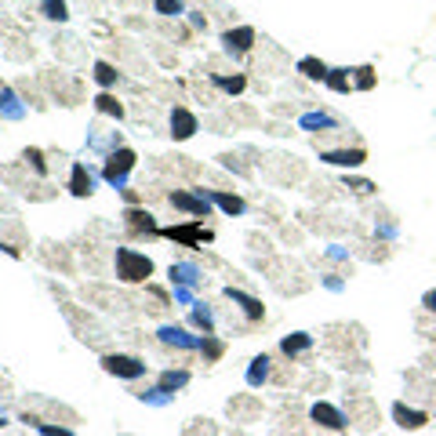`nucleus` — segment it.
<instances>
[{
	"instance_id": "39448f33",
	"label": "nucleus",
	"mask_w": 436,
	"mask_h": 436,
	"mask_svg": "<svg viewBox=\"0 0 436 436\" xmlns=\"http://www.w3.org/2000/svg\"><path fill=\"white\" fill-rule=\"evenodd\" d=\"M160 236H168L182 248H197L200 240H211V229H204L200 222H186V225H168V229H160Z\"/></svg>"
},
{
	"instance_id": "6ab92c4d",
	"label": "nucleus",
	"mask_w": 436,
	"mask_h": 436,
	"mask_svg": "<svg viewBox=\"0 0 436 436\" xmlns=\"http://www.w3.org/2000/svg\"><path fill=\"white\" fill-rule=\"evenodd\" d=\"M266 382H269V357L262 353V357H255L251 367H248V385L258 389V385H266Z\"/></svg>"
},
{
	"instance_id": "0eeeda50",
	"label": "nucleus",
	"mask_w": 436,
	"mask_h": 436,
	"mask_svg": "<svg viewBox=\"0 0 436 436\" xmlns=\"http://www.w3.org/2000/svg\"><path fill=\"white\" fill-rule=\"evenodd\" d=\"M200 131V120H197V113H189L186 106H175L171 109V138L175 142H186Z\"/></svg>"
},
{
	"instance_id": "bb28decb",
	"label": "nucleus",
	"mask_w": 436,
	"mask_h": 436,
	"mask_svg": "<svg viewBox=\"0 0 436 436\" xmlns=\"http://www.w3.org/2000/svg\"><path fill=\"white\" fill-rule=\"evenodd\" d=\"M95 80H99L102 88H113L117 84V70H113L109 62H95Z\"/></svg>"
},
{
	"instance_id": "4468645a",
	"label": "nucleus",
	"mask_w": 436,
	"mask_h": 436,
	"mask_svg": "<svg viewBox=\"0 0 436 436\" xmlns=\"http://www.w3.org/2000/svg\"><path fill=\"white\" fill-rule=\"evenodd\" d=\"M298 127H302V131H334L338 120L331 117V113H324V109H313V113H302V117H298Z\"/></svg>"
},
{
	"instance_id": "20e7f679",
	"label": "nucleus",
	"mask_w": 436,
	"mask_h": 436,
	"mask_svg": "<svg viewBox=\"0 0 436 436\" xmlns=\"http://www.w3.org/2000/svg\"><path fill=\"white\" fill-rule=\"evenodd\" d=\"M102 371H106V375H117V378L135 382V378L145 375V364L138 357H127V353H106V357H102Z\"/></svg>"
},
{
	"instance_id": "5701e85b",
	"label": "nucleus",
	"mask_w": 436,
	"mask_h": 436,
	"mask_svg": "<svg viewBox=\"0 0 436 436\" xmlns=\"http://www.w3.org/2000/svg\"><path fill=\"white\" fill-rule=\"evenodd\" d=\"M40 11H44V19H51V22H66L70 19L66 0H40Z\"/></svg>"
},
{
	"instance_id": "4be33fe9",
	"label": "nucleus",
	"mask_w": 436,
	"mask_h": 436,
	"mask_svg": "<svg viewBox=\"0 0 436 436\" xmlns=\"http://www.w3.org/2000/svg\"><path fill=\"white\" fill-rule=\"evenodd\" d=\"M298 73L302 76H309V80H328V66L320 58H313V55H305V58H298Z\"/></svg>"
},
{
	"instance_id": "f3484780",
	"label": "nucleus",
	"mask_w": 436,
	"mask_h": 436,
	"mask_svg": "<svg viewBox=\"0 0 436 436\" xmlns=\"http://www.w3.org/2000/svg\"><path fill=\"white\" fill-rule=\"evenodd\" d=\"M124 218H127V225H131L135 233H156V218L150 215V211H142V207H127L124 211Z\"/></svg>"
},
{
	"instance_id": "1a4fd4ad",
	"label": "nucleus",
	"mask_w": 436,
	"mask_h": 436,
	"mask_svg": "<svg viewBox=\"0 0 436 436\" xmlns=\"http://www.w3.org/2000/svg\"><path fill=\"white\" fill-rule=\"evenodd\" d=\"M251 44H255V29H251V26H236V29H225V33H222V47H225L229 55L251 51Z\"/></svg>"
},
{
	"instance_id": "7ed1b4c3",
	"label": "nucleus",
	"mask_w": 436,
	"mask_h": 436,
	"mask_svg": "<svg viewBox=\"0 0 436 436\" xmlns=\"http://www.w3.org/2000/svg\"><path fill=\"white\" fill-rule=\"evenodd\" d=\"M168 200H171V207H179V211H186L193 218H207V215H211V197H207V189H197V193L175 189Z\"/></svg>"
},
{
	"instance_id": "423d86ee",
	"label": "nucleus",
	"mask_w": 436,
	"mask_h": 436,
	"mask_svg": "<svg viewBox=\"0 0 436 436\" xmlns=\"http://www.w3.org/2000/svg\"><path fill=\"white\" fill-rule=\"evenodd\" d=\"M309 418L320 426V429H331V433H342L346 426H349V418L334 407V403H328V400H316L313 407H309Z\"/></svg>"
},
{
	"instance_id": "e433bc0d",
	"label": "nucleus",
	"mask_w": 436,
	"mask_h": 436,
	"mask_svg": "<svg viewBox=\"0 0 436 436\" xmlns=\"http://www.w3.org/2000/svg\"><path fill=\"white\" fill-rule=\"evenodd\" d=\"M422 305H426L429 313H436V287H433V291H426V295H422Z\"/></svg>"
},
{
	"instance_id": "f8f14e48",
	"label": "nucleus",
	"mask_w": 436,
	"mask_h": 436,
	"mask_svg": "<svg viewBox=\"0 0 436 436\" xmlns=\"http://www.w3.org/2000/svg\"><path fill=\"white\" fill-rule=\"evenodd\" d=\"M320 160L324 164H334V168H360L364 160H367V150H328V153H320Z\"/></svg>"
},
{
	"instance_id": "c756f323",
	"label": "nucleus",
	"mask_w": 436,
	"mask_h": 436,
	"mask_svg": "<svg viewBox=\"0 0 436 436\" xmlns=\"http://www.w3.org/2000/svg\"><path fill=\"white\" fill-rule=\"evenodd\" d=\"M22 160H26V164H33L37 175H47V164H44V153H40V150H26Z\"/></svg>"
},
{
	"instance_id": "2eb2a0df",
	"label": "nucleus",
	"mask_w": 436,
	"mask_h": 436,
	"mask_svg": "<svg viewBox=\"0 0 436 436\" xmlns=\"http://www.w3.org/2000/svg\"><path fill=\"white\" fill-rule=\"evenodd\" d=\"M70 193H73V197H91V193H95V179H91L88 164H73V175H70Z\"/></svg>"
},
{
	"instance_id": "f03ea898",
	"label": "nucleus",
	"mask_w": 436,
	"mask_h": 436,
	"mask_svg": "<svg viewBox=\"0 0 436 436\" xmlns=\"http://www.w3.org/2000/svg\"><path fill=\"white\" fill-rule=\"evenodd\" d=\"M135 164H138V156H135V150H127V145H117L109 156H106V182L113 186V189H127V175L135 171Z\"/></svg>"
},
{
	"instance_id": "cd10ccee",
	"label": "nucleus",
	"mask_w": 436,
	"mask_h": 436,
	"mask_svg": "<svg viewBox=\"0 0 436 436\" xmlns=\"http://www.w3.org/2000/svg\"><path fill=\"white\" fill-rule=\"evenodd\" d=\"M200 353H204V357H207V360H218V357H222V353H225V346L218 342V338H211V334H204V338H200Z\"/></svg>"
},
{
	"instance_id": "a878e982",
	"label": "nucleus",
	"mask_w": 436,
	"mask_h": 436,
	"mask_svg": "<svg viewBox=\"0 0 436 436\" xmlns=\"http://www.w3.org/2000/svg\"><path fill=\"white\" fill-rule=\"evenodd\" d=\"M95 106H99V113H106V117H117V120L124 117V106H120L117 99H113L109 91H102L99 99H95Z\"/></svg>"
},
{
	"instance_id": "412c9836",
	"label": "nucleus",
	"mask_w": 436,
	"mask_h": 436,
	"mask_svg": "<svg viewBox=\"0 0 436 436\" xmlns=\"http://www.w3.org/2000/svg\"><path fill=\"white\" fill-rule=\"evenodd\" d=\"M189 320H193V328H200L204 334H211V331H215V313L207 309L204 302H193V316H189Z\"/></svg>"
},
{
	"instance_id": "a211bd4d",
	"label": "nucleus",
	"mask_w": 436,
	"mask_h": 436,
	"mask_svg": "<svg viewBox=\"0 0 436 436\" xmlns=\"http://www.w3.org/2000/svg\"><path fill=\"white\" fill-rule=\"evenodd\" d=\"M156 385H160L164 393H179V389H186V385H189V371H186V367H179V371H164Z\"/></svg>"
},
{
	"instance_id": "c85d7f7f",
	"label": "nucleus",
	"mask_w": 436,
	"mask_h": 436,
	"mask_svg": "<svg viewBox=\"0 0 436 436\" xmlns=\"http://www.w3.org/2000/svg\"><path fill=\"white\" fill-rule=\"evenodd\" d=\"M153 8L160 11V15H168V19H175V15H182L186 8H182V0H153Z\"/></svg>"
},
{
	"instance_id": "ddd939ff",
	"label": "nucleus",
	"mask_w": 436,
	"mask_h": 436,
	"mask_svg": "<svg viewBox=\"0 0 436 436\" xmlns=\"http://www.w3.org/2000/svg\"><path fill=\"white\" fill-rule=\"evenodd\" d=\"M168 277H171L175 287H197V284L204 280V273H200L197 262H175V266L168 269Z\"/></svg>"
},
{
	"instance_id": "c9c22d12",
	"label": "nucleus",
	"mask_w": 436,
	"mask_h": 436,
	"mask_svg": "<svg viewBox=\"0 0 436 436\" xmlns=\"http://www.w3.org/2000/svg\"><path fill=\"white\" fill-rule=\"evenodd\" d=\"M175 302H179V305H193V291L189 287H175Z\"/></svg>"
},
{
	"instance_id": "f704fd0d",
	"label": "nucleus",
	"mask_w": 436,
	"mask_h": 436,
	"mask_svg": "<svg viewBox=\"0 0 436 436\" xmlns=\"http://www.w3.org/2000/svg\"><path fill=\"white\" fill-rule=\"evenodd\" d=\"M37 429L44 436H73V429H62V426H47V422H37Z\"/></svg>"
},
{
	"instance_id": "b1692460",
	"label": "nucleus",
	"mask_w": 436,
	"mask_h": 436,
	"mask_svg": "<svg viewBox=\"0 0 436 436\" xmlns=\"http://www.w3.org/2000/svg\"><path fill=\"white\" fill-rule=\"evenodd\" d=\"M215 84L222 88V91H229V95H240L248 88V76L244 73H233V76H222V73H215Z\"/></svg>"
},
{
	"instance_id": "4c0bfd02",
	"label": "nucleus",
	"mask_w": 436,
	"mask_h": 436,
	"mask_svg": "<svg viewBox=\"0 0 436 436\" xmlns=\"http://www.w3.org/2000/svg\"><path fill=\"white\" fill-rule=\"evenodd\" d=\"M0 426H4V418H0Z\"/></svg>"
},
{
	"instance_id": "9b49d317",
	"label": "nucleus",
	"mask_w": 436,
	"mask_h": 436,
	"mask_svg": "<svg viewBox=\"0 0 436 436\" xmlns=\"http://www.w3.org/2000/svg\"><path fill=\"white\" fill-rule=\"evenodd\" d=\"M393 422L400 429H426L429 426V414L418 411V407H407V403H393Z\"/></svg>"
},
{
	"instance_id": "72a5a7b5",
	"label": "nucleus",
	"mask_w": 436,
	"mask_h": 436,
	"mask_svg": "<svg viewBox=\"0 0 436 436\" xmlns=\"http://www.w3.org/2000/svg\"><path fill=\"white\" fill-rule=\"evenodd\" d=\"M346 186L353 193H360V197H367V193H375V182H367V179H346Z\"/></svg>"
},
{
	"instance_id": "2f4dec72",
	"label": "nucleus",
	"mask_w": 436,
	"mask_h": 436,
	"mask_svg": "<svg viewBox=\"0 0 436 436\" xmlns=\"http://www.w3.org/2000/svg\"><path fill=\"white\" fill-rule=\"evenodd\" d=\"M0 109H4L8 117H22V106H15V95L11 91H0Z\"/></svg>"
},
{
	"instance_id": "dca6fc26",
	"label": "nucleus",
	"mask_w": 436,
	"mask_h": 436,
	"mask_svg": "<svg viewBox=\"0 0 436 436\" xmlns=\"http://www.w3.org/2000/svg\"><path fill=\"white\" fill-rule=\"evenodd\" d=\"M207 197H211V204H218L225 215H244L248 204L236 197V193H222V189H207Z\"/></svg>"
},
{
	"instance_id": "9d476101",
	"label": "nucleus",
	"mask_w": 436,
	"mask_h": 436,
	"mask_svg": "<svg viewBox=\"0 0 436 436\" xmlns=\"http://www.w3.org/2000/svg\"><path fill=\"white\" fill-rule=\"evenodd\" d=\"M225 298H229L233 305H240L248 320H262L266 316V305L258 302L255 295H248V291H240V287H225Z\"/></svg>"
},
{
	"instance_id": "f257e3e1",
	"label": "nucleus",
	"mask_w": 436,
	"mask_h": 436,
	"mask_svg": "<svg viewBox=\"0 0 436 436\" xmlns=\"http://www.w3.org/2000/svg\"><path fill=\"white\" fill-rule=\"evenodd\" d=\"M113 269H117L120 284H142V280L153 277V262L135 248H117V255H113Z\"/></svg>"
},
{
	"instance_id": "7c9ffc66",
	"label": "nucleus",
	"mask_w": 436,
	"mask_h": 436,
	"mask_svg": "<svg viewBox=\"0 0 436 436\" xmlns=\"http://www.w3.org/2000/svg\"><path fill=\"white\" fill-rule=\"evenodd\" d=\"M171 396L175 393H164V389H160V385H156V389H150V393H138V400H145V403H171Z\"/></svg>"
},
{
	"instance_id": "393cba45",
	"label": "nucleus",
	"mask_w": 436,
	"mask_h": 436,
	"mask_svg": "<svg viewBox=\"0 0 436 436\" xmlns=\"http://www.w3.org/2000/svg\"><path fill=\"white\" fill-rule=\"evenodd\" d=\"M324 84H328L331 91H338V95H346V91L353 88V76H349V70H331Z\"/></svg>"
},
{
	"instance_id": "6e6552de",
	"label": "nucleus",
	"mask_w": 436,
	"mask_h": 436,
	"mask_svg": "<svg viewBox=\"0 0 436 436\" xmlns=\"http://www.w3.org/2000/svg\"><path fill=\"white\" fill-rule=\"evenodd\" d=\"M156 338H160V342H164V346H175V349H200V338L197 334H189L186 328H175V324H164V328H160L156 331Z\"/></svg>"
},
{
	"instance_id": "aec40b11",
	"label": "nucleus",
	"mask_w": 436,
	"mask_h": 436,
	"mask_svg": "<svg viewBox=\"0 0 436 436\" xmlns=\"http://www.w3.org/2000/svg\"><path fill=\"white\" fill-rule=\"evenodd\" d=\"M309 346H313V334H305V331H295V334H287L280 342V349L287 353V357H298V353H305Z\"/></svg>"
},
{
	"instance_id": "473e14b6",
	"label": "nucleus",
	"mask_w": 436,
	"mask_h": 436,
	"mask_svg": "<svg viewBox=\"0 0 436 436\" xmlns=\"http://www.w3.org/2000/svg\"><path fill=\"white\" fill-rule=\"evenodd\" d=\"M360 76L353 80V88H360V91H367V88H375V70L371 66H364V70H357Z\"/></svg>"
}]
</instances>
